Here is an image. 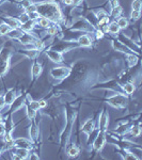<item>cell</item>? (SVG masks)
I'll return each mask as SVG.
<instances>
[{
    "instance_id": "14",
    "label": "cell",
    "mask_w": 142,
    "mask_h": 160,
    "mask_svg": "<svg viewBox=\"0 0 142 160\" xmlns=\"http://www.w3.org/2000/svg\"><path fill=\"white\" fill-rule=\"evenodd\" d=\"M77 43L80 45V46H83V47H89V46H91L92 41H91V39H90L89 36L84 34V35H81V36L78 38Z\"/></svg>"
},
{
    "instance_id": "4",
    "label": "cell",
    "mask_w": 142,
    "mask_h": 160,
    "mask_svg": "<svg viewBox=\"0 0 142 160\" xmlns=\"http://www.w3.org/2000/svg\"><path fill=\"white\" fill-rule=\"evenodd\" d=\"M108 104L110 106L114 107V108H124L127 104V98L125 97L124 95L122 94H116L108 98Z\"/></svg>"
},
{
    "instance_id": "8",
    "label": "cell",
    "mask_w": 142,
    "mask_h": 160,
    "mask_svg": "<svg viewBox=\"0 0 142 160\" xmlns=\"http://www.w3.org/2000/svg\"><path fill=\"white\" fill-rule=\"evenodd\" d=\"M46 56L55 63H61L63 61V55L59 50H47Z\"/></svg>"
},
{
    "instance_id": "52",
    "label": "cell",
    "mask_w": 142,
    "mask_h": 160,
    "mask_svg": "<svg viewBox=\"0 0 142 160\" xmlns=\"http://www.w3.org/2000/svg\"><path fill=\"white\" fill-rule=\"evenodd\" d=\"M0 122H2V116H1V114H0Z\"/></svg>"
},
{
    "instance_id": "27",
    "label": "cell",
    "mask_w": 142,
    "mask_h": 160,
    "mask_svg": "<svg viewBox=\"0 0 142 160\" xmlns=\"http://www.w3.org/2000/svg\"><path fill=\"white\" fill-rule=\"evenodd\" d=\"M129 125L128 124H123V125H121V126H120V127L119 128H116V132L119 133V135H125V133L127 132L128 131V129H129Z\"/></svg>"
},
{
    "instance_id": "48",
    "label": "cell",
    "mask_w": 142,
    "mask_h": 160,
    "mask_svg": "<svg viewBox=\"0 0 142 160\" xmlns=\"http://www.w3.org/2000/svg\"><path fill=\"white\" fill-rule=\"evenodd\" d=\"M39 104H40V107H41V108H44V107H46V105H47L45 101H40Z\"/></svg>"
},
{
    "instance_id": "28",
    "label": "cell",
    "mask_w": 142,
    "mask_h": 160,
    "mask_svg": "<svg viewBox=\"0 0 142 160\" xmlns=\"http://www.w3.org/2000/svg\"><path fill=\"white\" fill-rule=\"evenodd\" d=\"M27 105L30 107V108H32L33 110H36V111H38V110L41 108L40 107V104H39V101H32V99H29V101H26Z\"/></svg>"
},
{
    "instance_id": "39",
    "label": "cell",
    "mask_w": 142,
    "mask_h": 160,
    "mask_svg": "<svg viewBox=\"0 0 142 160\" xmlns=\"http://www.w3.org/2000/svg\"><path fill=\"white\" fill-rule=\"evenodd\" d=\"M140 15H141V12L140 11H136V10H133L131 13H130V17L133 18V19H138L140 17Z\"/></svg>"
},
{
    "instance_id": "49",
    "label": "cell",
    "mask_w": 142,
    "mask_h": 160,
    "mask_svg": "<svg viewBox=\"0 0 142 160\" xmlns=\"http://www.w3.org/2000/svg\"><path fill=\"white\" fill-rule=\"evenodd\" d=\"M63 3L67 4V6H71V4H73V0H63Z\"/></svg>"
},
{
    "instance_id": "26",
    "label": "cell",
    "mask_w": 142,
    "mask_h": 160,
    "mask_svg": "<svg viewBox=\"0 0 142 160\" xmlns=\"http://www.w3.org/2000/svg\"><path fill=\"white\" fill-rule=\"evenodd\" d=\"M123 90H124V92L126 94H131L135 91V84L133 83H126L125 86H123Z\"/></svg>"
},
{
    "instance_id": "36",
    "label": "cell",
    "mask_w": 142,
    "mask_h": 160,
    "mask_svg": "<svg viewBox=\"0 0 142 160\" xmlns=\"http://www.w3.org/2000/svg\"><path fill=\"white\" fill-rule=\"evenodd\" d=\"M17 19L21 21V24L23 25V24H25L26 21H29L30 18H29V16H28V14H27V13H23V14L19 15V17H18Z\"/></svg>"
},
{
    "instance_id": "42",
    "label": "cell",
    "mask_w": 142,
    "mask_h": 160,
    "mask_svg": "<svg viewBox=\"0 0 142 160\" xmlns=\"http://www.w3.org/2000/svg\"><path fill=\"white\" fill-rule=\"evenodd\" d=\"M26 12L29 13V12H36V4H31L30 6H28L26 9Z\"/></svg>"
},
{
    "instance_id": "15",
    "label": "cell",
    "mask_w": 142,
    "mask_h": 160,
    "mask_svg": "<svg viewBox=\"0 0 142 160\" xmlns=\"http://www.w3.org/2000/svg\"><path fill=\"white\" fill-rule=\"evenodd\" d=\"M21 53H24L25 56H27L30 59H34L39 56L40 50L36 49V48H33V49H27V50H21Z\"/></svg>"
},
{
    "instance_id": "22",
    "label": "cell",
    "mask_w": 142,
    "mask_h": 160,
    "mask_svg": "<svg viewBox=\"0 0 142 160\" xmlns=\"http://www.w3.org/2000/svg\"><path fill=\"white\" fill-rule=\"evenodd\" d=\"M4 127H6V132L12 133V131L14 130V123H13V121L10 118L4 123Z\"/></svg>"
},
{
    "instance_id": "25",
    "label": "cell",
    "mask_w": 142,
    "mask_h": 160,
    "mask_svg": "<svg viewBox=\"0 0 142 160\" xmlns=\"http://www.w3.org/2000/svg\"><path fill=\"white\" fill-rule=\"evenodd\" d=\"M122 6H116L114 8H112V11H111V16L114 18L116 17H120V15L122 14Z\"/></svg>"
},
{
    "instance_id": "7",
    "label": "cell",
    "mask_w": 142,
    "mask_h": 160,
    "mask_svg": "<svg viewBox=\"0 0 142 160\" xmlns=\"http://www.w3.org/2000/svg\"><path fill=\"white\" fill-rule=\"evenodd\" d=\"M108 125H109V115L107 113L106 110H104L102 112L101 116H99V122H98V130L102 131V132H105L108 128Z\"/></svg>"
},
{
    "instance_id": "16",
    "label": "cell",
    "mask_w": 142,
    "mask_h": 160,
    "mask_svg": "<svg viewBox=\"0 0 142 160\" xmlns=\"http://www.w3.org/2000/svg\"><path fill=\"white\" fill-rule=\"evenodd\" d=\"M24 32L25 31H23L21 29H11L6 35L9 36V38H11V39H19L24 34Z\"/></svg>"
},
{
    "instance_id": "30",
    "label": "cell",
    "mask_w": 142,
    "mask_h": 160,
    "mask_svg": "<svg viewBox=\"0 0 142 160\" xmlns=\"http://www.w3.org/2000/svg\"><path fill=\"white\" fill-rule=\"evenodd\" d=\"M129 129H130V133L133 137H139L140 133H141V128L139 126H131Z\"/></svg>"
},
{
    "instance_id": "6",
    "label": "cell",
    "mask_w": 142,
    "mask_h": 160,
    "mask_svg": "<svg viewBox=\"0 0 142 160\" xmlns=\"http://www.w3.org/2000/svg\"><path fill=\"white\" fill-rule=\"evenodd\" d=\"M32 142L25 138H18L16 140H13V147H19V148H26V149H31L33 147Z\"/></svg>"
},
{
    "instance_id": "29",
    "label": "cell",
    "mask_w": 142,
    "mask_h": 160,
    "mask_svg": "<svg viewBox=\"0 0 142 160\" xmlns=\"http://www.w3.org/2000/svg\"><path fill=\"white\" fill-rule=\"evenodd\" d=\"M26 107H27V116L29 118V120H34V118H36V111L33 110L32 108H30L27 104H26Z\"/></svg>"
},
{
    "instance_id": "10",
    "label": "cell",
    "mask_w": 142,
    "mask_h": 160,
    "mask_svg": "<svg viewBox=\"0 0 142 160\" xmlns=\"http://www.w3.org/2000/svg\"><path fill=\"white\" fill-rule=\"evenodd\" d=\"M4 24H6L11 29H21V21L12 17H6L4 18Z\"/></svg>"
},
{
    "instance_id": "9",
    "label": "cell",
    "mask_w": 142,
    "mask_h": 160,
    "mask_svg": "<svg viewBox=\"0 0 142 160\" xmlns=\"http://www.w3.org/2000/svg\"><path fill=\"white\" fill-rule=\"evenodd\" d=\"M30 154L29 149H26V148H19V147H15L14 155H13V159H26L28 158Z\"/></svg>"
},
{
    "instance_id": "32",
    "label": "cell",
    "mask_w": 142,
    "mask_h": 160,
    "mask_svg": "<svg viewBox=\"0 0 142 160\" xmlns=\"http://www.w3.org/2000/svg\"><path fill=\"white\" fill-rule=\"evenodd\" d=\"M116 24L119 25L120 28H126L128 26V21L125 17H120L116 21Z\"/></svg>"
},
{
    "instance_id": "11",
    "label": "cell",
    "mask_w": 142,
    "mask_h": 160,
    "mask_svg": "<svg viewBox=\"0 0 142 160\" xmlns=\"http://www.w3.org/2000/svg\"><path fill=\"white\" fill-rule=\"evenodd\" d=\"M29 133H30V137H31V140H32L33 142H36L38 139H39V136H40V130H39V127H38V125L33 122L31 126H30V130H29Z\"/></svg>"
},
{
    "instance_id": "33",
    "label": "cell",
    "mask_w": 142,
    "mask_h": 160,
    "mask_svg": "<svg viewBox=\"0 0 142 160\" xmlns=\"http://www.w3.org/2000/svg\"><path fill=\"white\" fill-rule=\"evenodd\" d=\"M106 17H109L108 14L106 13V11L99 10L98 12H96V18H97L98 21H102V19H104V18H106Z\"/></svg>"
},
{
    "instance_id": "53",
    "label": "cell",
    "mask_w": 142,
    "mask_h": 160,
    "mask_svg": "<svg viewBox=\"0 0 142 160\" xmlns=\"http://www.w3.org/2000/svg\"><path fill=\"white\" fill-rule=\"evenodd\" d=\"M110 1H112V0H110Z\"/></svg>"
},
{
    "instance_id": "41",
    "label": "cell",
    "mask_w": 142,
    "mask_h": 160,
    "mask_svg": "<svg viewBox=\"0 0 142 160\" xmlns=\"http://www.w3.org/2000/svg\"><path fill=\"white\" fill-rule=\"evenodd\" d=\"M21 6H23V8L26 10L28 6H30L32 4V1H31V0H21Z\"/></svg>"
},
{
    "instance_id": "1",
    "label": "cell",
    "mask_w": 142,
    "mask_h": 160,
    "mask_svg": "<svg viewBox=\"0 0 142 160\" xmlns=\"http://www.w3.org/2000/svg\"><path fill=\"white\" fill-rule=\"evenodd\" d=\"M36 12L41 17L47 18L49 21L59 23L62 19V13L60 11L59 6L55 2H45L36 4Z\"/></svg>"
},
{
    "instance_id": "40",
    "label": "cell",
    "mask_w": 142,
    "mask_h": 160,
    "mask_svg": "<svg viewBox=\"0 0 142 160\" xmlns=\"http://www.w3.org/2000/svg\"><path fill=\"white\" fill-rule=\"evenodd\" d=\"M47 33L50 35H55L57 34V26H49L47 29Z\"/></svg>"
},
{
    "instance_id": "21",
    "label": "cell",
    "mask_w": 142,
    "mask_h": 160,
    "mask_svg": "<svg viewBox=\"0 0 142 160\" xmlns=\"http://www.w3.org/2000/svg\"><path fill=\"white\" fill-rule=\"evenodd\" d=\"M120 29H121V28H120L119 25L116 24V21H112V23H110V24L108 25V32L112 33V34L119 33Z\"/></svg>"
},
{
    "instance_id": "20",
    "label": "cell",
    "mask_w": 142,
    "mask_h": 160,
    "mask_svg": "<svg viewBox=\"0 0 142 160\" xmlns=\"http://www.w3.org/2000/svg\"><path fill=\"white\" fill-rule=\"evenodd\" d=\"M112 44H113V47L116 48V50H119V51H122V52H126V53H128L130 51L124 44H122V43H120V42H113Z\"/></svg>"
},
{
    "instance_id": "38",
    "label": "cell",
    "mask_w": 142,
    "mask_h": 160,
    "mask_svg": "<svg viewBox=\"0 0 142 160\" xmlns=\"http://www.w3.org/2000/svg\"><path fill=\"white\" fill-rule=\"evenodd\" d=\"M27 14H28L30 19H32V21H36L38 18H40V15L38 12H29V13H27Z\"/></svg>"
},
{
    "instance_id": "37",
    "label": "cell",
    "mask_w": 142,
    "mask_h": 160,
    "mask_svg": "<svg viewBox=\"0 0 142 160\" xmlns=\"http://www.w3.org/2000/svg\"><path fill=\"white\" fill-rule=\"evenodd\" d=\"M33 45H34V47H36V49H39V50H41V49L44 48V43L42 41H40V40H36V41L33 43Z\"/></svg>"
},
{
    "instance_id": "45",
    "label": "cell",
    "mask_w": 142,
    "mask_h": 160,
    "mask_svg": "<svg viewBox=\"0 0 142 160\" xmlns=\"http://www.w3.org/2000/svg\"><path fill=\"white\" fill-rule=\"evenodd\" d=\"M104 36V32L102 30H96V38L97 39H102Z\"/></svg>"
},
{
    "instance_id": "17",
    "label": "cell",
    "mask_w": 142,
    "mask_h": 160,
    "mask_svg": "<svg viewBox=\"0 0 142 160\" xmlns=\"http://www.w3.org/2000/svg\"><path fill=\"white\" fill-rule=\"evenodd\" d=\"M24 104H25V99L23 96H18V97H16L14 99V101H13V104L11 105L13 108V111H16L17 109H19L21 107H23Z\"/></svg>"
},
{
    "instance_id": "13",
    "label": "cell",
    "mask_w": 142,
    "mask_h": 160,
    "mask_svg": "<svg viewBox=\"0 0 142 160\" xmlns=\"http://www.w3.org/2000/svg\"><path fill=\"white\" fill-rule=\"evenodd\" d=\"M94 129H95V126H94L93 120H88L82 126V131L84 133H87V135H90Z\"/></svg>"
},
{
    "instance_id": "19",
    "label": "cell",
    "mask_w": 142,
    "mask_h": 160,
    "mask_svg": "<svg viewBox=\"0 0 142 160\" xmlns=\"http://www.w3.org/2000/svg\"><path fill=\"white\" fill-rule=\"evenodd\" d=\"M31 72H32V76H33L34 78L39 77L40 75H41V73H42V65L40 64V63L36 62L34 64H33Z\"/></svg>"
},
{
    "instance_id": "24",
    "label": "cell",
    "mask_w": 142,
    "mask_h": 160,
    "mask_svg": "<svg viewBox=\"0 0 142 160\" xmlns=\"http://www.w3.org/2000/svg\"><path fill=\"white\" fill-rule=\"evenodd\" d=\"M67 154L70 157H76V156H78V154H79V148L75 145L71 146V147L68 148Z\"/></svg>"
},
{
    "instance_id": "3",
    "label": "cell",
    "mask_w": 142,
    "mask_h": 160,
    "mask_svg": "<svg viewBox=\"0 0 142 160\" xmlns=\"http://www.w3.org/2000/svg\"><path fill=\"white\" fill-rule=\"evenodd\" d=\"M71 74V68L65 67V66H59V67H53L51 68L50 75L51 77H53L55 79L62 80L64 78L68 77V75Z\"/></svg>"
},
{
    "instance_id": "50",
    "label": "cell",
    "mask_w": 142,
    "mask_h": 160,
    "mask_svg": "<svg viewBox=\"0 0 142 160\" xmlns=\"http://www.w3.org/2000/svg\"><path fill=\"white\" fill-rule=\"evenodd\" d=\"M82 0H73V4H75V6H77V4H79L80 2H81Z\"/></svg>"
},
{
    "instance_id": "43",
    "label": "cell",
    "mask_w": 142,
    "mask_h": 160,
    "mask_svg": "<svg viewBox=\"0 0 142 160\" xmlns=\"http://www.w3.org/2000/svg\"><path fill=\"white\" fill-rule=\"evenodd\" d=\"M6 106V101H4V97L3 95H0V110L2 109L3 107Z\"/></svg>"
},
{
    "instance_id": "18",
    "label": "cell",
    "mask_w": 142,
    "mask_h": 160,
    "mask_svg": "<svg viewBox=\"0 0 142 160\" xmlns=\"http://www.w3.org/2000/svg\"><path fill=\"white\" fill-rule=\"evenodd\" d=\"M36 26V21H32V19H29L28 21H26L25 24L21 25V29L25 32H28V31H31V30L34 28Z\"/></svg>"
},
{
    "instance_id": "51",
    "label": "cell",
    "mask_w": 142,
    "mask_h": 160,
    "mask_svg": "<svg viewBox=\"0 0 142 160\" xmlns=\"http://www.w3.org/2000/svg\"><path fill=\"white\" fill-rule=\"evenodd\" d=\"M4 148H6V146L3 145V144H0V154H1V153H2V152H3V149H4Z\"/></svg>"
},
{
    "instance_id": "12",
    "label": "cell",
    "mask_w": 142,
    "mask_h": 160,
    "mask_svg": "<svg viewBox=\"0 0 142 160\" xmlns=\"http://www.w3.org/2000/svg\"><path fill=\"white\" fill-rule=\"evenodd\" d=\"M4 97V101H6V105L8 106H11L13 104L14 99L16 98V94H15V90L14 89H10L6 94L3 95Z\"/></svg>"
},
{
    "instance_id": "44",
    "label": "cell",
    "mask_w": 142,
    "mask_h": 160,
    "mask_svg": "<svg viewBox=\"0 0 142 160\" xmlns=\"http://www.w3.org/2000/svg\"><path fill=\"white\" fill-rule=\"evenodd\" d=\"M6 132V127L2 122H0V136H3V133Z\"/></svg>"
},
{
    "instance_id": "5",
    "label": "cell",
    "mask_w": 142,
    "mask_h": 160,
    "mask_svg": "<svg viewBox=\"0 0 142 160\" xmlns=\"http://www.w3.org/2000/svg\"><path fill=\"white\" fill-rule=\"evenodd\" d=\"M105 142H106V137H105V133L102 132V131H98V133L95 137L94 141H93V148L95 151H101L102 148L105 145Z\"/></svg>"
},
{
    "instance_id": "31",
    "label": "cell",
    "mask_w": 142,
    "mask_h": 160,
    "mask_svg": "<svg viewBox=\"0 0 142 160\" xmlns=\"http://www.w3.org/2000/svg\"><path fill=\"white\" fill-rule=\"evenodd\" d=\"M10 30H11V28L6 24H1L0 25V35H6V34H8V32H9Z\"/></svg>"
},
{
    "instance_id": "47",
    "label": "cell",
    "mask_w": 142,
    "mask_h": 160,
    "mask_svg": "<svg viewBox=\"0 0 142 160\" xmlns=\"http://www.w3.org/2000/svg\"><path fill=\"white\" fill-rule=\"evenodd\" d=\"M110 2H111V6H112V8L119 6V1H118V0H112V1H110Z\"/></svg>"
},
{
    "instance_id": "2",
    "label": "cell",
    "mask_w": 142,
    "mask_h": 160,
    "mask_svg": "<svg viewBox=\"0 0 142 160\" xmlns=\"http://www.w3.org/2000/svg\"><path fill=\"white\" fill-rule=\"evenodd\" d=\"M10 55H11V52L8 48H3L0 52V76H3L9 68Z\"/></svg>"
},
{
    "instance_id": "46",
    "label": "cell",
    "mask_w": 142,
    "mask_h": 160,
    "mask_svg": "<svg viewBox=\"0 0 142 160\" xmlns=\"http://www.w3.org/2000/svg\"><path fill=\"white\" fill-rule=\"evenodd\" d=\"M28 157H29L30 159H40L39 156H38L36 154H34V153H33V154H29V156H28Z\"/></svg>"
},
{
    "instance_id": "34",
    "label": "cell",
    "mask_w": 142,
    "mask_h": 160,
    "mask_svg": "<svg viewBox=\"0 0 142 160\" xmlns=\"http://www.w3.org/2000/svg\"><path fill=\"white\" fill-rule=\"evenodd\" d=\"M141 0H133V10H136V11H141Z\"/></svg>"
},
{
    "instance_id": "35",
    "label": "cell",
    "mask_w": 142,
    "mask_h": 160,
    "mask_svg": "<svg viewBox=\"0 0 142 160\" xmlns=\"http://www.w3.org/2000/svg\"><path fill=\"white\" fill-rule=\"evenodd\" d=\"M127 60H128V63H129V66H133L137 63V60H138V58H137V57H135L133 55H128Z\"/></svg>"
},
{
    "instance_id": "23",
    "label": "cell",
    "mask_w": 142,
    "mask_h": 160,
    "mask_svg": "<svg viewBox=\"0 0 142 160\" xmlns=\"http://www.w3.org/2000/svg\"><path fill=\"white\" fill-rule=\"evenodd\" d=\"M40 17H41V16H40ZM36 21H38L39 26L43 27V28H48V27H49V25H50V21H48L47 18H45V17L38 18V19H36Z\"/></svg>"
}]
</instances>
